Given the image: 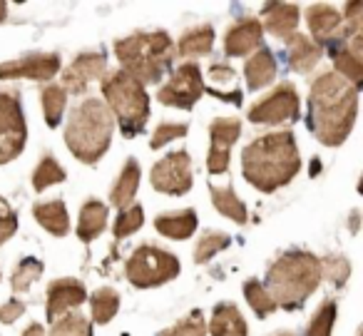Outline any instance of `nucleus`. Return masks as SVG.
<instances>
[{"instance_id": "obj_13", "label": "nucleus", "mask_w": 363, "mask_h": 336, "mask_svg": "<svg viewBox=\"0 0 363 336\" xmlns=\"http://www.w3.org/2000/svg\"><path fill=\"white\" fill-rule=\"evenodd\" d=\"M242 135V120L239 117H217L209 125V157L207 170L212 175H222L229 170V155Z\"/></svg>"}, {"instance_id": "obj_3", "label": "nucleus", "mask_w": 363, "mask_h": 336, "mask_svg": "<svg viewBox=\"0 0 363 336\" xmlns=\"http://www.w3.org/2000/svg\"><path fill=\"white\" fill-rule=\"evenodd\" d=\"M323 279L321 259L311 251L291 249L277 256L267 269V291L281 309H298Z\"/></svg>"}, {"instance_id": "obj_44", "label": "nucleus", "mask_w": 363, "mask_h": 336, "mask_svg": "<svg viewBox=\"0 0 363 336\" xmlns=\"http://www.w3.org/2000/svg\"><path fill=\"white\" fill-rule=\"evenodd\" d=\"M23 336H45V329H43L40 324H30L26 331H23Z\"/></svg>"}, {"instance_id": "obj_21", "label": "nucleus", "mask_w": 363, "mask_h": 336, "mask_svg": "<svg viewBox=\"0 0 363 336\" xmlns=\"http://www.w3.org/2000/svg\"><path fill=\"white\" fill-rule=\"evenodd\" d=\"M244 77H247L249 90H262V87L272 85L277 77V60H274L269 48H259L244 65Z\"/></svg>"}, {"instance_id": "obj_10", "label": "nucleus", "mask_w": 363, "mask_h": 336, "mask_svg": "<svg viewBox=\"0 0 363 336\" xmlns=\"http://www.w3.org/2000/svg\"><path fill=\"white\" fill-rule=\"evenodd\" d=\"M204 92V77L197 63H184L169 75L167 85L157 90V100L162 105L179 107V110H192Z\"/></svg>"}, {"instance_id": "obj_45", "label": "nucleus", "mask_w": 363, "mask_h": 336, "mask_svg": "<svg viewBox=\"0 0 363 336\" xmlns=\"http://www.w3.org/2000/svg\"><path fill=\"white\" fill-rule=\"evenodd\" d=\"M6 16H8V3H3V0H0V23L6 21Z\"/></svg>"}, {"instance_id": "obj_31", "label": "nucleus", "mask_w": 363, "mask_h": 336, "mask_svg": "<svg viewBox=\"0 0 363 336\" xmlns=\"http://www.w3.org/2000/svg\"><path fill=\"white\" fill-rule=\"evenodd\" d=\"M43 271H45V264H43L40 259H35V256H26V259H23L21 264L13 269V274H11L13 291H16V294H23V291H28L38 279H40Z\"/></svg>"}, {"instance_id": "obj_23", "label": "nucleus", "mask_w": 363, "mask_h": 336, "mask_svg": "<svg viewBox=\"0 0 363 336\" xmlns=\"http://www.w3.org/2000/svg\"><path fill=\"white\" fill-rule=\"evenodd\" d=\"M209 334L212 336H247V321L237 304H217L214 306L212 321H209Z\"/></svg>"}, {"instance_id": "obj_9", "label": "nucleus", "mask_w": 363, "mask_h": 336, "mask_svg": "<svg viewBox=\"0 0 363 336\" xmlns=\"http://www.w3.org/2000/svg\"><path fill=\"white\" fill-rule=\"evenodd\" d=\"M301 115V100L291 82L277 85L267 97L257 100L249 107L247 117L254 125H284V122H296Z\"/></svg>"}, {"instance_id": "obj_41", "label": "nucleus", "mask_w": 363, "mask_h": 336, "mask_svg": "<svg viewBox=\"0 0 363 336\" xmlns=\"http://www.w3.org/2000/svg\"><path fill=\"white\" fill-rule=\"evenodd\" d=\"M18 229V217L6 197H0V244H6Z\"/></svg>"}, {"instance_id": "obj_33", "label": "nucleus", "mask_w": 363, "mask_h": 336, "mask_svg": "<svg viewBox=\"0 0 363 336\" xmlns=\"http://www.w3.org/2000/svg\"><path fill=\"white\" fill-rule=\"evenodd\" d=\"M244 296H247V301H249V306L254 309V314L262 316V319L272 314V311L279 309L277 301L269 296L264 281H259V279H249L247 284H244Z\"/></svg>"}, {"instance_id": "obj_43", "label": "nucleus", "mask_w": 363, "mask_h": 336, "mask_svg": "<svg viewBox=\"0 0 363 336\" xmlns=\"http://www.w3.org/2000/svg\"><path fill=\"white\" fill-rule=\"evenodd\" d=\"M23 314H26V304H23L21 299H11V301H6V304H0V321H3V324H13V321Z\"/></svg>"}, {"instance_id": "obj_19", "label": "nucleus", "mask_w": 363, "mask_h": 336, "mask_svg": "<svg viewBox=\"0 0 363 336\" xmlns=\"http://www.w3.org/2000/svg\"><path fill=\"white\" fill-rule=\"evenodd\" d=\"M286 43V53H289V65H291V70L301 72V75H306V72H311L313 67L318 65V60L323 58V50L316 45V43L311 40V38L306 36H298V33H294Z\"/></svg>"}, {"instance_id": "obj_2", "label": "nucleus", "mask_w": 363, "mask_h": 336, "mask_svg": "<svg viewBox=\"0 0 363 336\" xmlns=\"http://www.w3.org/2000/svg\"><path fill=\"white\" fill-rule=\"evenodd\" d=\"M301 170V157L291 130H279L252 140L242 152V175L259 192L286 187Z\"/></svg>"}, {"instance_id": "obj_38", "label": "nucleus", "mask_w": 363, "mask_h": 336, "mask_svg": "<svg viewBox=\"0 0 363 336\" xmlns=\"http://www.w3.org/2000/svg\"><path fill=\"white\" fill-rule=\"evenodd\" d=\"M142 224H145V210L140 205L127 207V210L120 212V217L115 222V237L117 239H125V237L135 234Z\"/></svg>"}, {"instance_id": "obj_17", "label": "nucleus", "mask_w": 363, "mask_h": 336, "mask_svg": "<svg viewBox=\"0 0 363 336\" xmlns=\"http://www.w3.org/2000/svg\"><path fill=\"white\" fill-rule=\"evenodd\" d=\"M262 23L257 18H239L224 33V53L227 58H247L249 53L262 48Z\"/></svg>"}, {"instance_id": "obj_15", "label": "nucleus", "mask_w": 363, "mask_h": 336, "mask_svg": "<svg viewBox=\"0 0 363 336\" xmlns=\"http://www.w3.org/2000/svg\"><path fill=\"white\" fill-rule=\"evenodd\" d=\"M107 70L105 53H80L62 72V90L72 95H82L97 77H102Z\"/></svg>"}, {"instance_id": "obj_36", "label": "nucleus", "mask_w": 363, "mask_h": 336, "mask_svg": "<svg viewBox=\"0 0 363 336\" xmlns=\"http://www.w3.org/2000/svg\"><path fill=\"white\" fill-rule=\"evenodd\" d=\"M227 246H229V234H224V232H204L202 239L194 246V261L204 264V261H209L214 254H219Z\"/></svg>"}, {"instance_id": "obj_14", "label": "nucleus", "mask_w": 363, "mask_h": 336, "mask_svg": "<svg viewBox=\"0 0 363 336\" xmlns=\"http://www.w3.org/2000/svg\"><path fill=\"white\" fill-rule=\"evenodd\" d=\"M306 23H308V31H311V36H313V43H316L321 50L323 48L333 50V48L343 45L348 38L341 13H338L333 6H328V3H313V6H308Z\"/></svg>"}, {"instance_id": "obj_35", "label": "nucleus", "mask_w": 363, "mask_h": 336, "mask_svg": "<svg viewBox=\"0 0 363 336\" xmlns=\"http://www.w3.org/2000/svg\"><path fill=\"white\" fill-rule=\"evenodd\" d=\"M50 336H92V321L82 314H65L52 321Z\"/></svg>"}, {"instance_id": "obj_11", "label": "nucleus", "mask_w": 363, "mask_h": 336, "mask_svg": "<svg viewBox=\"0 0 363 336\" xmlns=\"http://www.w3.org/2000/svg\"><path fill=\"white\" fill-rule=\"evenodd\" d=\"M150 182L157 192H164L169 197L187 195L194 185L192 177V157L187 150H174L164 160L155 162L150 172Z\"/></svg>"}, {"instance_id": "obj_40", "label": "nucleus", "mask_w": 363, "mask_h": 336, "mask_svg": "<svg viewBox=\"0 0 363 336\" xmlns=\"http://www.w3.org/2000/svg\"><path fill=\"white\" fill-rule=\"evenodd\" d=\"M321 269H323V276L333 281V284H343L351 274V264H348L343 256H323L321 259Z\"/></svg>"}, {"instance_id": "obj_27", "label": "nucleus", "mask_w": 363, "mask_h": 336, "mask_svg": "<svg viewBox=\"0 0 363 336\" xmlns=\"http://www.w3.org/2000/svg\"><path fill=\"white\" fill-rule=\"evenodd\" d=\"M209 195H212V202H214V207H217L219 215L229 217V220L237 222V224H244V222H247V207H244V202L237 197V192H234L232 185H227V187L209 185Z\"/></svg>"}, {"instance_id": "obj_16", "label": "nucleus", "mask_w": 363, "mask_h": 336, "mask_svg": "<svg viewBox=\"0 0 363 336\" xmlns=\"http://www.w3.org/2000/svg\"><path fill=\"white\" fill-rule=\"evenodd\" d=\"M85 299H87V289L82 281L70 279V276L50 281V286H48V306H45L48 321H57L60 316L70 314L72 309L85 304Z\"/></svg>"}, {"instance_id": "obj_34", "label": "nucleus", "mask_w": 363, "mask_h": 336, "mask_svg": "<svg viewBox=\"0 0 363 336\" xmlns=\"http://www.w3.org/2000/svg\"><path fill=\"white\" fill-rule=\"evenodd\" d=\"M333 321H336V301L328 299V301H323L316 309V314L311 316L303 336H331Z\"/></svg>"}, {"instance_id": "obj_29", "label": "nucleus", "mask_w": 363, "mask_h": 336, "mask_svg": "<svg viewBox=\"0 0 363 336\" xmlns=\"http://www.w3.org/2000/svg\"><path fill=\"white\" fill-rule=\"evenodd\" d=\"M90 309L95 324H110L120 311V294L112 286H102L90 296Z\"/></svg>"}, {"instance_id": "obj_7", "label": "nucleus", "mask_w": 363, "mask_h": 336, "mask_svg": "<svg viewBox=\"0 0 363 336\" xmlns=\"http://www.w3.org/2000/svg\"><path fill=\"white\" fill-rule=\"evenodd\" d=\"M125 271L132 286H137V289H152V286H162L167 281L177 279V274H179V259L172 251L160 249L155 244H142L127 259Z\"/></svg>"}, {"instance_id": "obj_46", "label": "nucleus", "mask_w": 363, "mask_h": 336, "mask_svg": "<svg viewBox=\"0 0 363 336\" xmlns=\"http://www.w3.org/2000/svg\"><path fill=\"white\" fill-rule=\"evenodd\" d=\"M274 336H294V334H289V331H281V334H274Z\"/></svg>"}, {"instance_id": "obj_42", "label": "nucleus", "mask_w": 363, "mask_h": 336, "mask_svg": "<svg viewBox=\"0 0 363 336\" xmlns=\"http://www.w3.org/2000/svg\"><path fill=\"white\" fill-rule=\"evenodd\" d=\"M209 80H212V85H227V82H234L237 80V72L232 70L229 65H224V63H214V65H209Z\"/></svg>"}, {"instance_id": "obj_37", "label": "nucleus", "mask_w": 363, "mask_h": 336, "mask_svg": "<svg viewBox=\"0 0 363 336\" xmlns=\"http://www.w3.org/2000/svg\"><path fill=\"white\" fill-rule=\"evenodd\" d=\"M157 336H207V324H204V316L199 311H192L189 316L172 324L169 329L160 331Z\"/></svg>"}, {"instance_id": "obj_8", "label": "nucleus", "mask_w": 363, "mask_h": 336, "mask_svg": "<svg viewBox=\"0 0 363 336\" xmlns=\"http://www.w3.org/2000/svg\"><path fill=\"white\" fill-rule=\"evenodd\" d=\"M28 142L26 112L16 90H0V165L21 157Z\"/></svg>"}, {"instance_id": "obj_28", "label": "nucleus", "mask_w": 363, "mask_h": 336, "mask_svg": "<svg viewBox=\"0 0 363 336\" xmlns=\"http://www.w3.org/2000/svg\"><path fill=\"white\" fill-rule=\"evenodd\" d=\"M333 55V65H336V75H341L348 85H353L358 90L363 82V60L358 55H353L346 48V43L331 50Z\"/></svg>"}, {"instance_id": "obj_47", "label": "nucleus", "mask_w": 363, "mask_h": 336, "mask_svg": "<svg viewBox=\"0 0 363 336\" xmlns=\"http://www.w3.org/2000/svg\"><path fill=\"white\" fill-rule=\"evenodd\" d=\"M0 276H3V274H0Z\"/></svg>"}, {"instance_id": "obj_30", "label": "nucleus", "mask_w": 363, "mask_h": 336, "mask_svg": "<svg viewBox=\"0 0 363 336\" xmlns=\"http://www.w3.org/2000/svg\"><path fill=\"white\" fill-rule=\"evenodd\" d=\"M65 170L60 167V162L55 160V157L48 152V155H43V160L38 162L35 172H33V187H35V192H45L48 187L52 185H60V182H65Z\"/></svg>"}, {"instance_id": "obj_24", "label": "nucleus", "mask_w": 363, "mask_h": 336, "mask_svg": "<svg viewBox=\"0 0 363 336\" xmlns=\"http://www.w3.org/2000/svg\"><path fill=\"white\" fill-rule=\"evenodd\" d=\"M155 227L160 234L169 237V239H189L197 232V212L194 210H182V212H167L155 220Z\"/></svg>"}, {"instance_id": "obj_39", "label": "nucleus", "mask_w": 363, "mask_h": 336, "mask_svg": "<svg viewBox=\"0 0 363 336\" xmlns=\"http://www.w3.org/2000/svg\"><path fill=\"white\" fill-rule=\"evenodd\" d=\"M187 130H189L187 122H162V125H157L155 135H152L150 147H152V150H160V147H164L167 142L184 137V135H187Z\"/></svg>"}, {"instance_id": "obj_22", "label": "nucleus", "mask_w": 363, "mask_h": 336, "mask_svg": "<svg viewBox=\"0 0 363 336\" xmlns=\"http://www.w3.org/2000/svg\"><path fill=\"white\" fill-rule=\"evenodd\" d=\"M107 217H110V212H107L105 202L87 200L80 210V222H77V237H80V242H85V244L95 242L105 232Z\"/></svg>"}, {"instance_id": "obj_4", "label": "nucleus", "mask_w": 363, "mask_h": 336, "mask_svg": "<svg viewBox=\"0 0 363 336\" xmlns=\"http://www.w3.org/2000/svg\"><path fill=\"white\" fill-rule=\"evenodd\" d=\"M115 117L100 97H85L72 107L65 125V145L85 165H97L112 145Z\"/></svg>"}, {"instance_id": "obj_32", "label": "nucleus", "mask_w": 363, "mask_h": 336, "mask_svg": "<svg viewBox=\"0 0 363 336\" xmlns=\"http://www.w3.org/2000/svg\"><path fill=\"white\" fill-rule=\"evenodd\" d=\"M40 102H43V115L45 122L50 127H57L62 120V112H65V102H67V92L60 85H48L40 92Z\"/></svg>"}, {"instance_id": "obj_18", "label": "nucleus", "mask_w": 363, "mask_h": 336, "mask_svg": "<svg viewBox=\"0 0 363 336\" xmlns=\"http://www.w3.org/2000/svg\"><path fill=\"white\" fill-rule=\"evenodd\" d=\"M262 31H269L279 40H289L298 26V6L294 3H267L262 8Z\"/></svg>"}, {"instance_id": "obj_6", "label": "nucleus", "mask_w": 363, "mask_h": 336, "mask_svg": "<svg viewBox=\"0 0 363 336\" xmlns=\"http://www.w3.org/2000/svg\"><path fill=\"white\" fill-rule=\"evenodd\" d=\"M102 95H105L102 102L117 120L122 135L132 140L145 132L150 120V95L142 82L122 70L107 72V77H102Z\"/></svg>"}, {"instance_id": "obj_25", "label": "nucleus", "mask_w": 363, "mask_h": 336, "mask_svg": "<svg viewBox=\"0 0 363 336\" xmlns=\"http://www.w3.org/2000/svg\"><path fill=\"white\" fill-rule=\"evenodd\" d=\"M33 217H35V222L43 229L55 237H65L67 229H70V217H67V207L62 200L38 202V205L33 207Z\"/></svg>"}, {"instance_id": "obj_1", "label": "nucleus", "mask_w": 363, "mask_h": 336, "mask_svg": "<svg viewBox=\"0 0 363 336\" xmlns=\"http://www.w3.org/2000/svg\"><path fill=\"white\" fill-rule=\"evenodd\" d=\"M358 117V90L336 72L313 77L308 90V127L326 147H338L351 135Z\"/></svg>"}, {"instance_id": "obj_20", "label": "nucleus", "mask_w": 363, "mask_h": 336, "mask_svg": "<svg viewBox=\"0 0 363 336\" xmlns=\"http://www.w3.org/2000/svg\"><path fill=\"white\" fill-rule=\"evenodd\" d=\"M140 165H137V160H127L125 167L120 170V177H117V182L112 185L110 190V205L117 207V210H127V207H132V202H135V195H137V187H140Z\"/></svg>"}, {"instance_id": "obj_12", "label": "nucleus", "mask_w": 363, "mask_h": 336, "mask_svg": "<svg viewBox=\"0 0 363 336\" xmlns=\"http://www.w3.org/2000/svg\"><path fill=\"white\" fill-rule=\"evenodd\" d=\"M60 55L57 53H30V55L16 58V60L0 63V80H28L50 82L60 72Z\"/></svg>"}, {"instance_id": "obj_26", "label": "nucleus", "mask_w": 363, "mask_h": 336, "mask_svg": "<svg viewBox=\"0 0 363 336\" xmlns=\"http://www.w3.org/2000/svg\"><path fill=\"white\" fill-rule=\"evenodd\" d=\"M214 45V28L209 23H202V26H194L189 31L182 33L179 45H177V53L182 58H194V55H207Z\"/></svg>"}, {"instance_id": "obj_5", "label": "nucleus", "mask_w": 363, "mask_h": 336, "mask_svg": "<svg viewBox=\"0 0 363 336\" xmlns=\"http://www.w3.org/2000/svg\"><path fill=\"white\" fill-rule=\"evenodd\" d=\"M115 55L120 60V70L132 75L142 85H152L164 77L174 60V43L164 31L132 33L115 43Z\"/></svg>"}]
</instances>
